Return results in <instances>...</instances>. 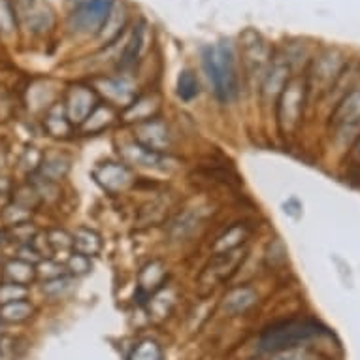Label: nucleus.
Returning <instances> with one entry per match:
<instances>
[{
    "label": "nucleus",
    "mask_w": 360,
    "mask_h": 360,
    "mask_svg": "<svg viewBox=\"0 0 360 360\" xmlns=\"http://www.w3.org/2000/svg\"><path fill=\"white\" fill-rule=\"evenodd\" d=\"M96 91L104 96L110 106H123L127 108L136 99V87L131 80H127L123 75L115 78H102L96 81Z\"/></svg>",
    "instance_id": "obj_12"
},
{
    "label": "nucleus",
    "mask_w": 360,
    "mask_h": 360,
    "mask_svg": "<svg viewBox=\"0 0 360 360\" xmlns=\"http://www.w3.org/2000/svg\"><path fill=\"white\" fill-rule=\"evenodd\" d=\"M166 266L161 261H151L138 273V296L140 304H147L157 291H161L166 280Z\"/></svg>",
    "instance_id": "obj_14"
},
{
    "label": "nucleus",
    "mask_w": 360,
    "mask_h": 360,
    "mask_svg": "<svg viewBox=\"0 0 360 360\" xmlns=\"http://www.w3.org/2000/svg\"><path fill=\"white\" fill-rule=\"evenodd\" d=\"M134 140L138 145L155 151V153H164L172 145V136H170L166 123L157 117L138 123L134 129Z\"/></svg>",
    "instance_id": "obj_8"
},
{
    "label": "nucleus",
    "mask_w": 360,
    "mask_h": 360,
    "mask_svg": "<svg viewBox=\"0 0 360 360\" xmlns=\"http://www.w3.org/2000/svg\"><path fill=\"white\" fill-rule=\"evenodd\" d=\"M74 124L70 123L64 102H53L44 113V129L51 138H66Z\"/></svg>",
    "instance_id": "obj_19"
},
{
    "label": "nucleus",
    "mask_w": 360,
    "mask_h": 360,
    "mask_svg": "<svg viewBox=\"0 0 360 360\" xmlns=\"http://www.w3.org/2000/svg\"><path fill=\"white\" fill-rule=\"evenodd\" d=\"M66 275V266H62L61 262L55 259H44L36 264V278L42 281H51L57 278Z\"/></svg>",
    "instance_id": "obj_36"
},
{
    "label": "nucleus",
    "mask_w": 360,
    "mask_h": 360,
    "mask_svg": "<svg viewBox=\"0 0 360 360\" xmlns=\"http://www.w3.org/2000/svg\"><path fill=\"white\" fill-rule=\"evenodd\" d=\"M145 40H147V23L140 21L132 27L127 42L123 44V51L119 55V69L131 70L136 66L145 51Z\"/></svg>",
    "instance_id": "obj_13"
},
{
    "label": "nucleus",
    "mask_w": 360,
    "mask_h": 360,
    "mask_svg": "<svg viewBox=\"0 0 360 360\" xmlns=\"http://www.w3.org/2000/svg\"><path fill=\"white\" fill-rule=\"evenodd\" d=\"M330 127L336 136L351 134L360 129V87H354L343 94L340 102L336 104L330 115Z\"/></svg>",
    "instance_id": "obj_7"
},
{
    "label": "nucleus",
    "mask_w": 360,
    "mask_h": 360,
    "mask_svg": "<svg viewBox=\"0 0 360 360\" xmlns=\"http://www.w3.org/2000/svg\"><path fill=\"white\" fill-rule=\"evenodd\" d=\"M0 280L10 281V283H17V285L31 287L36 278V266L31 262H25L13 257L4 261L2 268H0Z\"/></svg>",
    "instance_id": "obj_18"
},
{
    "label": "nucleus",
    "mask_w": 360,
    "mask_h": 360,
    "mask_svg": "<svg viewBox=\"0 0 360 360\" xmlns=\"http://www.w3.org/2000/svg\"><path fill=\"white\" fill-rule=\"evenodd\" d=\"M93 178L104 191L112 194L123 193L134 183L132 170L127 164H121V162H104V164H100V166L94 168Z\"/></svg>",
    "instance_id": "obj_10"
},
{
    "label": "nucleus",
    "mask_w": 360,
    "mask_h": 360,
    "mask_svg": "<svg viewBox=\"0 0 360 360\" xmlns=\"http://www.w3.org/2000/svg\"><path fill=\"white\" fill-rule=\"evenodd\" d=\"M354 155L359 157V162H360V136L357 138V145H354Z\"/></svg>",
    "instance_id": "obj_41"
},
{
    "label": "nucleus",
    "mask_w": 360,
    "mask_h": 360,
    "mask_svg": "<svg viewBox=\"0 0 360 360\" xmlns=\"http://www.w3.org/2000/svg\"><path fill=\"white\" fill-rule=\"evenodd\" d=\"M115 119H117V113H115V110H113L112 106L99 102L96 108L89 113V117L85 119L80 127L81 131L87 132V134H96V132H102L106 131L108 127H112V124L115 123Z\"/></svg>",
    "instance_id": "obj_23"
},
{
    "label": "nucleus",
    "mask_w": 360,
    "mask_h": 360,
    "mask_svg": "<svg viewBox=\"0 0 360 360\" xmlns=\"http://www.w3.org/2000/svg\"><path fill=\"white\" fill-rule=\"evenodd\" d=\"M48 242H50L51 253H70L72 251V236H70L66 230L53 229L45 232Z\"/></svg>",
    "instance_id": "obj_37"
},
{
    "label": "nucleus",
    "mask_w": 360,
    "mask_h": 360,
    "mask_svg": "<svg viewBox=\"0 0 360 360\" xmlns=\"http://www.w3.org/2000/svg\"><path fill=\"white\" fill-rule=\"evenodd\" d=\"M2 264H4V259H2V255H0V268H2Z\"/></svg>",
    "instance_id": "obj_45"
},
{
    "label": "nucleus",
    "mask_w": 360,
    "mask_h": 360,
    "mask_svg": "<svg viewBox=\"0 0 360 360\" xmlns=\"http://www.w3.org/2000/svg\"><path fill=\"white\" fill-rule=\"evenodd\" d=\"M321 332V324L313 319H289L268 326L259 340V349L273 354L283 349L300 347Z\"/></svg>",
    "instance_id": "obj_2"
},
{
    "label": "nucleus",
    "mask_w": 360,
    "mask_h": 360,
    "mask_svg": "<svg viewBox=\"0 0 360 360\" xmlns=\"http://www.w3.org/2000/svg\"><path fill=\"white\" fill-rule=\"evenodd\" d=\"M243 259H245V249L242 247L213 255L211 262L204 268V272L200 275V285H202V289L213 291L217 285L229 281L238 272V268L243 262Z\"/></svg>",
    "instance_id": "obj_6"
},
{
    "label": "nucleus",
    "mask_w": 360,
    "mask_h": 360,
    "mask_svg": "<svg viewBox=\"0 0 360 360\" xmlns=\"http://www.w3.org/2000/svg\"><path fill=\"white\" fill-rule=\"evenodd\" d=\"M308 85H305V78L300 75H292L291 80L287 81L285 87L281 94L275 100V110H278V127L283 136H292L298 131L302 117H304V108L308 102Z\"/></svg>",
    "instance_id": "obj_3"
},
{
    "label": "nucleus",
    "mask_w": 360,
    "mask_h": 360,
    "mask_svg": "<svg viewBox=\"0 0 360 360\" xmlns=\"http://www.w3.org/2000/svg\"><path fill=\"white\" fill-rule=\"evenodd\" d=\"M25 298H31V287H23L17 285V283L0 280V305Z\"/></svg>",
    "instance_id": "obj_33"
},
{
    "label": "nucleus",
    "mask_w": 360,
    "mask_h": 360,
    "mask_svg": "<svg viewBox=\"0 0 360 360\" xmlns=\"http://www.w3.org/2000/svg\"><path fill=\"white\" fill-rule=\"evenodd\" d=\"M178 96L183 102H191L200 94V81L199 75L194 74L191 69H183L178 75V85H175Z\"/></svg>",
    "instance_id": "obj_28"
},
{
    "label": "nucleus",
    "mask_w": 360,
    "mask_h": 360,
    "mask_svg": "<svg viewBox=\"0 0 360 360\" xmlns=\"http://www.w3.org/2000/svg\"><path fill=\"white\" fill-rule=\"evenodd\" d=\"M70 289V281L66 280V275H62V278H57V280H51V281H42V292H44L45 296H50V298H61L64 292Z\"/></svg>",
    "instance_id": "obj_39"
},
{
    "label": "nucleus",
    "mask_w": 360,
    "mask_h": 360,
    "mask_svg": "<svg viewBox=\"0 0 360 360\" xmlns=\"http://www.w3.org/2000/svg\"><path fill=\"white\" fill-rule=\"evenodd\" d=\"M117 0H85L72 6L66 17V25L75 36H99L102 27L110 17Z\"/></svg>",
    "instance_id": "obj_5"
},
{
    "label": "nucleus",
    "mask_w": 360,
    "mask_h": 360,
    "mask_svg": "<svg viewBox=\"0 0 360 360\" xmlns=\"http://www.w3.org/2000/svg\"><path fill=\"white\" fill-rule=\"evenodd\" d=\"M200 62L215 99L223 104L234 102L240 94V62L234 42L223 38L217 44L202 45Z\"/></svg>",
    "instance_id": "obj_1"
},
{
    "label": "nucleus",
    "mask_w": 360,
    "mask_h": 360,
    "mask_svg": "<svg viewBox=\"0 0 360 360\" xmlns=\"http://www.w3.org/2000/svg\"><path fill=\"white\" fill-rule=\"evenodd\" d=\"M127 360H164V351L155 340H142L132 347Z\"/></svg>",
    "instance_id": "obj_31"
},
{
    "label": "nucleus",
    "mask_w": 360,
    "mask_h": 360,
    "mask_svg": "<svg viewBox=\"0 0 360 360\" xmlns=\"http://www.w3.org/2000/svg\"><path fill=\"white\" fill-rule=\"evenodd\" d=\"M121 153L129 162L132 164H138V166L145 168H166L170 159L168 157H162V153H155V151H150L134 143H127L121 147Z\"/></svg>",
    "instance_id": "obj_20"
},
{
    "label": "nucleus",
    "mask_w": 360,
    "mask_h": 360,
    "mask_svg": "<svg viewBox=\"0 0 360 360\" xmlns=\"http://www.w3.org/2000/svg\"><path fill=\"white\" fill-rule=\"evenodd\" d=\"M124 29H129V10L123 4V0H117L115 6H113L110 17L102 27V31L99 32V40L104 45H113L117 42Z\"/></svg>",
    "instance_id": "obj_17"
},
{
    "label": "nucleus",
    "mask_w": 360,
    "mask_h": 360,
    "mask_svg": "<svg viewBox=\"0 0 360 360\" xmlns=\"http://www.w3.org/2000/svg\"><path fill=\"white\" fill-rule=\"evenodd\" d=\"M42 159H44V151H40L38 147H34V145H29V147L23 151L21 159H19V168H21V172H25L27 175L36 174L38 170H40V164H42Z\"/></svg>",
    "instance_id": "obj_35"
},
{
    "label": "nucleus",
    "mask_w": 360,
    "mask_h": 360,
    "mask_svg": "<svg viewBox=\"0 0 360 360\" xmlns=\"http://www.w3.org/2000/svg\"><path fill=\"white\" fill-rule=\"evenodd\" d=\"M21 34L17 12L13 8L12 0H0V40L10 42Z\"/></svg>",
    "instance_id": "obj_25"
},
{
    "label": "nucleus",
    "mask_w": 360,
    "mask_h": 360,
    "mask_svg": "<svg viewBox=\"0 0 360 360\" xmlns=\"http://www.w3.org/2000/svg\"><path fill=\"white\" fill-rule=\"evenodd\" d=\"M166 211H168V202L164 200H153L151 204H147L140 211V217L138 221L142 224H155V223H161L162 219L166 217Z\"/></svg>",
    "instance_id": "obj_34"
},
{
    "label": "nucleus",
    "mask_w": 360,
    "mask_h": 360,
    "mask_svg": "<svg viewBox=\"0 0 360 360\" xmlns=\"http://www.w3.org/2000/svg\"><path fill=\"white\" fill-rule=\"evenodd\" d=\"M4 334V323H2V321H0V336Z\"/></svg>",
    "instance_id": "obj_44"
},
{
    "label": "nucleus",
    "mask_w": 360,
    "mask_h": 360,
    "mask_svg": "<svg viewBox=\"0 0 360 360\" xmlns=\"http://www.w3.org/2000/svg\"><path fill=\"white\" fill-rule=\"evenodd\" d=\"M157 110H159V99L157 96H140V99L136 96L132 104L124 108L123 119L138 124L142 121H147V119H153Z\"/></svg>",
    "instance_id": "obj_24"
},
{
    "label": "nucleus",
    "mask_w": 360,
    "mask_h": 360,
    "mask_svg": "<svg viewBox=\"0 0 360 360\" xmlns=\"http://www.w3.org/2000/svg\"><path fill=\"white\" fill-rule=\"evenodd\" d=\"M270 360H311L310 351L305 347H291V349H283V351H278V353L272 354Z\"/></svg>",
    "instance_id": "obj_40"
},
{
    "label": "nucleus",
    "mask_w": 360,
    "mask_h": 360,
    "mask_svg": "<svg viewBox=\"0 0 360 360\" xmlns=\"http://www.w3.org/2000/svg\"><path fill=\"white\" fill-rule=\"evenodd\" d=\"M199 226V215H194L193 211H185V213H180L178 217L170 223V236L175 238V240H181V238H187L194 229Z\"/></svg>",
    "instance_id": "obj_30"
},
{
    "label": "nucleus",
    "mask_w": 360,
    "mask_h": 360,
    "mask_svg": "<svg viewBox=\"0 0 360 360\" xmlns=\"http://www.w3.org/2000/svg\"><path fill=\"white\" fill-rule=\"evenodd\" d=\"M259 304V292L251 287H236L230 289L221 300V310L226 315H245L247 311H251Z\"/></svg>",
    "instance_id": "obj_16"
},
{
    "label": "nucleus",
    "mask_w": 360,
    "mask_h": 360,
    "mask_svg": "<svg viewBox=\"0 0 360 360\" xmlns=\"http://www.w3.org/2000/svg\"><path fill=\"white\" fill-rule=\"evenodd\" d=\"M249 229L247 224L243 223H236L229 226V229L224 230L223 234L215 240V243L211 245V251H213V255H219V253H226V251H234V249L242 247L245 240L249 238Z\"/></svg>",
    "instance_id": "obj_22"
},
{
    "label": "nucleus",
    "mask_w": 360,
    "mask_h": 360,
    "mask_svg": "<svg viewBox=\"0 0 360 360\" xmlns=\"http://www.w3.org/2000/svg\"><path fill=\"white\" fill-rule=\"evenodd\" d=\"M2 164H4V153L0 150V168H2Z\"/></svg>",
    "instance_id": "obj_43"
},
{
    "label": "nucleus",
    "mask_w": 360,
    "mask_h": 360,
    "mask_svg": "<svg viewBox=\"0 0 360 360\" xmlns=\"http://www.w3.org/2000/svg\"><path fill=\"white\" fill-rule=\"evenodd\" d=\"M12 202H15V204H19L21 208H25L29 211H34L38 206L42 204L40 194L36 193V189H34L31 181H27L23 185H17L13 189Z\"/></svg>",
    "instance_id": "obj_29"
},
{
    "label": "nucleus",
    "mask_w": 360,
    "mask_h": 360,
    "mask_svg": "<svg viewBox=\"0 0 360 360\" xmlns=\"http://www.w3.org/2000/svg\"><path fill=\"white\" fill-rule=\"evenodd\" d=\"M347 69L345 59L338 50H324L319 55H315L310 62V70L305 78L308 85V94L315 93L324 94L332 91L342 80L343 72Z\"/></svg>",
    "instance_id": "obj_4"
},
{
    "label": "nucleus",
    "mask_w": 360,
    "mask_h": 360,
    "mask_svg": "<svg viewBox=\"0 0 360 360\" xmlns=\"http://www.w3.org/2000/svg\"><path fill=\"white\" fill-rule=\"evenodd\" d=\"M34 315H36V305L32 304L31 298L0 305V321L4 323V326H8V324H25Z\"/></svg>",
    "instance_id": "obj_21"
},
{
    "label": "nucleus",
    "mask_w": 360,
    "mask_h": 360,
    "mask_svg": "<svg viewBox=\"0 0 360 360\" xmlns=\"http://www.w3.org/2000/svg\"><path fill=\"white\" fill-rule=\"evenodd\" d=\"M64 102V110H66V115H69L70 123L78 124L80 127L85 119L89 117V113L93 112L96 104H99V96L91 87H85V85H72L66 93V99L62 100Z\"/></svg>",
    "instance_id": "obj_9"
},
{
    "label": "nucleus",
    "mask_w": 360,
    "mask_h": 360,
    "mask_svg": "<svg viewBox=\"0 0 360 360\" xmlns=\"http://www.w3.org/2000/svg\"><path fill=\"white\" fill-rule=\"evenodd\" d=\"M102 249V240L100 236L91 229H78L72 234V251L85 257L99 255Z\"/></svg>",
    "instance_id": "obj_26"
},
{
    "label": "nucleus",
    "mask_w": 360,
    "mask_h": 360,
    "mask_svg": "<svg viewBox=\"0 0 360 360\" xmlns=\"http://www.w3.org/2000/svg\"><path fill=\"white\" fill-rule=\"evenodd\" d=\"M291 72L292 69L285 61H272V64H270V69H268L266 75H264V80L261 83L262 99H264L266 104L278 100V96H280L283 87H285V83L292 78Z\"/></svg>",
    "instance_id": "obj_15"
},
{
    "label": "nucleus",
    "mask_w": 360,
    "mask_h": 360,
    "mask_svg": "<svg viewBox=\"0 0 360 360\" xmlns=\"http://www.w3.org/2000/svg\"><path fill=\"white\" fill-rule=\"evenodd\" d=\"M81 2H85V0H69L70 8H72V6H78V4H81Z\"/></svg>",
    "instance_id": "obj_42"
},
{
    "label": "nucleus",
    "mask_w": 360,
    "mask_h": 360,
    "mask_svg": "<svg viewBox=\"0 0 360 360\" xmlns=\"http://www.w3.org/2000/svg\"><path fill=\"white\" fill-rule=\"evenodd\" d=\"M69 168L70 161L62 153H44L38 174L59 183V180H62L64 175L69 174Z\"/></svg>",
    "instance_id": "obj_27"
},
{
    "label": "nucleus",
    "mask_w": 360,
    "mask_h": 360,
    "mask_svg": "<svg viewBox=\"0 0 360 360\" xmlns=\"http://www.w3.org/2000/svg\"><path fill=\"white\" fill-rule=\"evenodd\" d=\"M21 32H27L31 36H48L57 25L55 10L50 6V2L38 0L36 4L19 17Z\"/></svg>",
    "instance_id": "obj_11"
},
{
    "label": "nucleus",
    "mask_w": 360,
    "mask_h": 360,
    "mask_svg": "<svg viewBox=\"0 0 360 360\" xmlns=\"http://www.w3.org/2000/svg\"><path fill=\"white\" fill-rule=\"evenodd\" d=\"M91 268H93L91 259L85 255H80V253H74V251H72L69 259H66V272H70L72 275H75V278L89 273L91 272Z\"/></svg>",
    "instance_id": "obj_38"
},
{
    "label": "nucleus",
    "mask_w": 360,
    "mask_h": 360,
    "mask_svg": "<svg viewBox=\"0 0 360 360\" xmlns=\"http://www.w3.org/2000/svg\"><path fill=\"white\" fill-rule=\"evenodd\" d=\"M0 221L4 223V229H13V226H17V224L32 221V211L21 208V206L15 204V202H10V204L2 210V213H0Z\"/></svg>",
    "instance_id": "obj_32"
}]
</instances>
